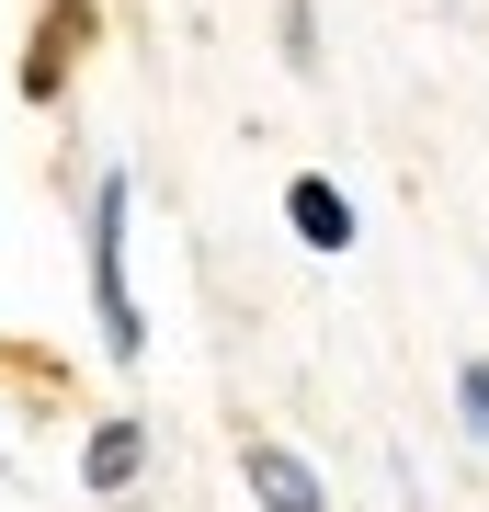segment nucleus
<instances>
[{"mask_svg":"<svg viewBox=\"0 0 489 512\" xmlns=\"http://www.w3.org/2000/svg\"><path fill=\"white\" fill-rule=\"evenodd\" d=\"M0 467H12V456H0Z\"/></svg>","mask_w":489,"mask_h":512,"instance_id":"obj_7","label":"nucleus"},{"mask_svg":"<svg viewBox=\"0 0 489 512\" xmlns=\"http://www.w3.org/2000/svg\"><path fill=\"white\" fill-rule=\"evenodd\" d=\"M455 410H467L478 433H489V365H455Z\"/></svg>","mask_w":489,"mask_h":512,"instance_id":"obj_5","label":"nucleus"},{"mask_svg":"<svg viewBox=\"0 0 489 512\" xmlns=\"http://www.w3.org/2000/svg\"><path fill=\"white\" fill-rule=\"evenodd\" d=\"M285 228L308 239V251H353V205H342V183H319V171H308V183L285 194Z\"/></svg>","mask_w":489,"mask_h":512,"instance_id":"obj_3","label":"nucleus"},{"mask_svg":"<svg viewBox=\"0 0 489 512\" xmlns=\"http://www.w3.org/2000/svg\"><path fill=\"white\" fill-rule=\"evenodd\" d=\"M285 57H296V69L319 57V35H308V0H285Z\"/></svg>","mask_w":489,"mask_h":512,"instance_id":"obj_6","label":"nucleus"},{"mask_svg":"<svg viewBox=\"0 0 489 512\" xmlns=\"http://www.w3.org/2000/svg\"><path fill=\"white\" fill-rule=\"evenodd\" d=\"M239 478L262 490V512H330V501H319V478L296 467L285 444H239Z\"/></svg>","mask_w":489,"mask_h":512,"instance_id":"obj_2","label":"nucleus"},{"mask_svg":"<svg viewBox=\"0 0 489 512\" xmlns=\"http://www.w3.org/2000/svg\"><path fill=\"white\" fill-rule=\"evenodd\" d=\"M91 308H103V353L137 365V353H148V319H137V285H126V171L91 183Z\"/></svg>","mask_w":489,"mask_h":512,"instance_id":"obj_1","label":"nucleus"},{"mask_svg":"<svg viewBox=\"0 0 489 512\" xmlns=\"http://www.w3.org/2000/svg\"><path fill=\"white\" fill-rule=\"evenodd\" d=\"M137 467H148V421H103V433H91V456H80L91 490H137Z\"/></svg>","mask_w":489,"mask_h":512,"instance_id":"obj_4","label":"nucleus"}]
</instances>
